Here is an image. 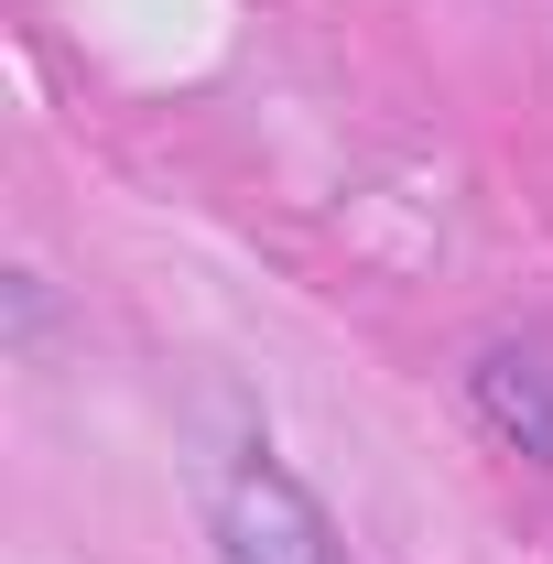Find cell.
<instances>
[{
    "mask_svg": "<svg viewBox=\"0 0 553 564\" xmlns=\"http://www.w3.org/2000/svg\"><path fill=\"white\" fill-rule=\"evenodd\" d=\"M217 564H358V554L337 543L326 499L282 456H239L217 478Z\"/></svg>",
    "mask_w": 553,
    "mask_h": 564,
    "instance_id": "cell-1",
    "label": "cell"
},
{
    "mask_svg": "<svg viewBox=\"0 0 553 564\" xmlns=\"http://www.w3.org/2000/svg\"><path fill=\"white\" fill-rule=\"evenodd\" d=\"M467 402H478V423L499 434V445H521V456H543V467H553V348H521V337L478 348Z\"/></svg>",
    "mask_w": 553,
    "mask_h": 564,
    "instance_id": "cell-2",
    "label": "cell"
}]
</instances>
